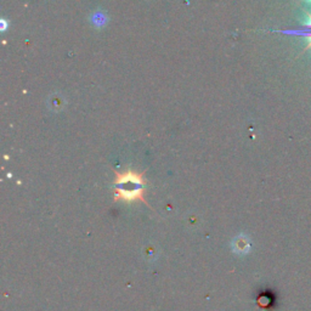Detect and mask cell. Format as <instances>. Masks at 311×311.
Returning a JSON list of instances; mask_svg holds the SVG:
<instances>
[{"label":"cell","instance_id":"obj_1","mask_svg":"<svg viewBox=\"0 0 311 311\" xmlns=\"http://www.w3.org/2000/svg\"><path fill=\"white\" fill-rule=\"evenodd\" d=\"M115 179L114 185V200L125 201V202H133V201H140L144 205L148 206L145 198V174L146 170L142 173H136L131 169H126L125 172L120 173L114 170ZM150 207V206H148Z\"/></svg>","mask_w":311,"mask_h":311},{"label":"cell","instance_id":"obj_2","mask_svg":"<svg viewBox=\"0 0 311 311\" xmlns=\"http://www.w3.org/2000/svg\"><path fill=\"white\" fill-rule=\"evenodd\" d=\"M304 31H305V39H307L305 50H309V49H311V15H308V21L304 26Z\"/></svg>","mask_w":311,"mask_h":311},{"label":"cell","instance_id":"obj_3","mask_svg":"<svg viewBox=\"0 0 311 311\" xmlns=\"http://www.w3.org/2000/svg\"><path fill=\"white\" fill-rule=\"evenodd\" d=\"M1 24H2V31H5V28H6V22H5L4 20H1Z\"/></svg>","mask_w":311,"mask_h":311},{"label":"cell","instance_id":"obj_4","mask_svg":"<svg viewBox=\"0 0 311 311\" xmlns=\"http://www.w3.org/2000/svg\"><path fill=\"white\" fill-rule=\"evenodd\" d=\"M307 1H310V2H311V0H307Z\"/></svg>","mask_w":311,"mask_h":311}]
</instances>
